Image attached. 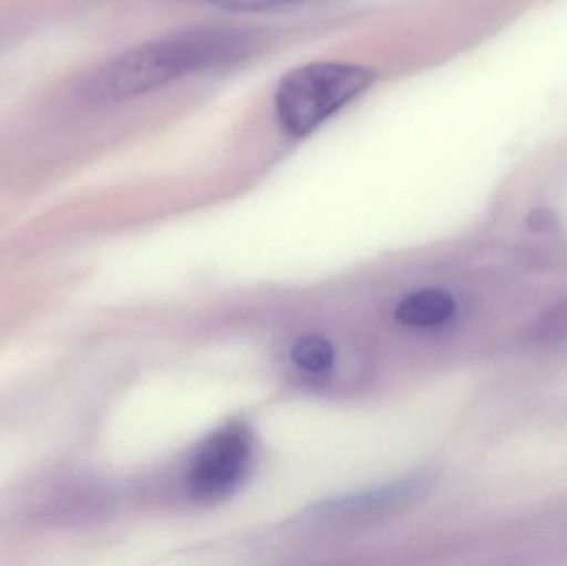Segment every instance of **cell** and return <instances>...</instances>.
I'll return each instance as SVG.
<instances>
[{"instance_id":"3","label":"cell","mask_w":567,"mask_h":566,"mask_svg":"<svg viewBox=\"0 0 567 566\" xmlns=\"http://www.w3.org/2000/svg\"><path fill=\"white\" fill-rule=\"evenodd\" d=\"M113 494L109 485L92 475H73L53 485L29 514L35 527L69 528L89 527L112 512Z\"/></svg>"},{"instance_id":"1","label":"cell","mask_w":567,"mask_h":566,"mask_svg":"<svg viewBox=\"0 0 567 566\" xmlns=\"http://www.w3.org/2000/svg\"><path fill=\"white\" fill-rule=\"evenodd\" d=\"M255 37L238 27L206 25L176 30L120 53L96 69L82 86L89 102H126L215 66L238 62Z\"/></svg>"},{"instance_id":"7","label":"cell","mask_w":567,"mask_h":566,"mask_svg":"<svg viewBox=\"0 0 567 566\" xmlns=\"http://www.w3.org/2000/svg\"><path fill=\"white\" fill-rule=\"evenodd\" d=\"M292 361L306 374L322 375L332 369L336 352L326 339L306 336L293 344Z\"/></svg>"},{"instance_id":"9","label":"cell","mask_w":567,"mask_h":566,"mask_svg":"<svg viewBox=\"0 0 567 566\" xmlns=\"http://www.w3.org/2000/svg\"><path fill=\"white\" fill-rule=\"evenodd\" d=\"M567 335V301L555 306L542 316L535 326V338L542 342H555Z\"/></svg>"},{"instance_id":"8","label":"cell","mask_w":567,"mask_h":566,"mask_svg":"<svg viewBox=\"0 0 567 566\" xmlns=\"http://www.w3.org/2000/svg\"><path fill=\"white\" fill-rule=\"evenodd\" d=\"M196 2L206 3L226 12L265 13L299 6L309 0H196Z\"/></svg>"},{"instance_id":"4","label":"cell","mask_w":567,"mask_h":566,"mask_svg":"<svg viewBox=\"0 0 567 566\" xmlns=\"http://www.w3.org/2000/svg\"><path fill=\"white\" fill-rule=\"evenodd\" d=\"M249 442L238 428L225 429L209 438L189 471V488L199 501L226 497L245 475Z\"/></svg>"},{"instance_id":"2","label":"cell","mask_w":567,"mask_h":566,"mask_svg":"<svg viewBox=\"0 0 567 566\" xmlns=\"http://www.w3.org/2000/svg\"><path fill=\"white\" fill-rule=\"evenodd\" d=\"M375 70L350 62H312L287 72L275 93L278 125L290 138H306L369 92Z\"/></svg>"},{"instance_id":"6","label":"cell","mask_w":567,"mask_h":566,"mask_svg":"<svg viewBox=\"0 0 567 566\" xmlns=\"http://www.w3.org/2000/svg\"><path fill=\"white\" fill-rule=\"evenodd\" d=\"M455 301L442 289H423L406 296L395 311V318L410 328H435L449 321Z\"/></svg>"},{"instance_id":"5","label":"cell","mask_w":567,"mask_h":566,"mask_svg":"<svg viewBox=\"0 0 567 566\" xmlns=\"http://www.w3.org/2000/svg\"><path fill=\"white\" fill-rule=\"evenodd\" d=\"M429 487L430 482L425 477L402 481L399 484L365 492V494L327 502V504L319 505V508L313 512V517L332 525L362 524V522L373 521V518L389 515L390 512L412 504L416 498L422 497Z\"/></svg>"}]
</instances>
